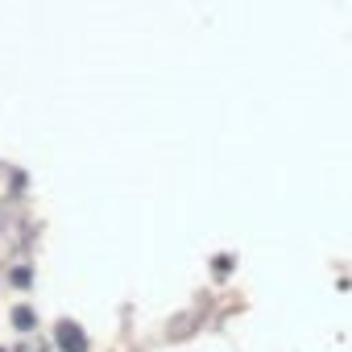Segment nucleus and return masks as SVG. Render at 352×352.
I'll use <instances>...</instances> for the list:
<instances>
[{
  "mask_svg": "<svg viewBox=\"0 0 352 352\" xmlns=\"http://www.w3.org/2000/svg\"><path fill=\"white\" fill-rule=\"evenodd\" d=\"M58 348L63 352H87V340H83L79 323H58Z\"/></svg>",
  "mask_w": 352,
  "mask_h": 352,
  "instance_id": "obj_1",
  "label": "nucleus"
},
{
  "mask_svg": "<svg viewBox=\"0 0 352 352\" xmlns=\"http://www.w3.org/2000/svg\"><path fill=\"white\" fill-rule=\"evenodd\" d=\"M13 323H17L21 331H30V327H34V311H30V307H17V311H13Z\"/></svg>",
  "mask_w": 352,
  "mask_h": 352,
  "instance_id": "obj_2",
  "label": "nucleus"
}]
</instances>
